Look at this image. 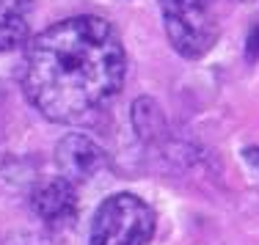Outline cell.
Wrapping results in <instances>:
<instances>
[{"label":"cell","instance_id":"obj_1","mask_svg":"<svg viewBox=\"0 0 259 245\" xmlns=\"http://www.w3.org/2000/svg\"><path fill=\"white\" fill-rule=\"evenodd\" d=\"M124 75L127 55L116 28L85 14L55 22L30 41L22 88L45 119L80 124L119 94Z\"/></svg>","mask_w":259,"mask_h":245},{"label":"cell","instance_id":"obj_2","mask_svg":"<svg viewBox=\"0 0 259 245\" xmlns=\"http://www.w3.org/2000/svg\"><path fill=\"white\" fill-rule=\"evenodd\" d=\"M171 47L188 61L204 58L218 41V0H157Z\"/></svg>","mask_w":259,"mask_h":245},{"label":"cell","instance_id":"obj_3","mask_svg":"<svg viewBox=\"0 0 259 245\" xmlns=\"http://www.w3.org/2000/svg\"><path fill=\"white\" fill-rule=\"evenodd\" d=\"M155 234V212L133 193H116L97 207L89 245H146Z\"/></svg>","mask_w":259,"mask_h":245},{"label":"cell","instance_id":"obj_4","mask_svg":"<svg viewBox=\"0 0 259 245\" xmlns=\"http://www.w3.org/2000/svg\"><path fill=\"white\" fill-rule=\"evenodd\" d=\"M55 163H58L61 176H66L72 185H83L108 165V155L89 135L72 132L55 143Z\"/></svg>","mask_w":259,"mask_h":245},{"label":"cell","instance_id":"obj_5","mask_svg":"<svg viewBox=\"0 0 259 245\" xmlns=\"http://www.w3.org/2000/svg\"><path fill=\"white\" fill-rule=\"evenodd\" d=\"M36 218L50 229H66L77 218V185H72L66 176H50L41 185H36L30 195Z\"/></svg>","mask_w":259,"mask_h":245},{"label":"cell","instance_id":"obj_6","mask_svg":"<svg viewBox=\"0 0 259 245\" xmlns=\"http://www.w3.org/2000/svg\"><path fill=\"white\" fill-rule=\"evenodd\" d=\"M30 0H0V53L25 44L30 30Z\"/></svg>","mask_w":259,"mask_h":245},{"label":"cell","instance_id":"obj_7","mask_svg":"<svg viewBox=\"0 0 259 245\" xmlns=\"http://www.w3.org/2000/svg\"><path fill=\"white\" fill-rule=\"evenodd\" d=\"M245 58H248V61H256V58H259V25H254V28H251V33H248Z\"/></svg>","mask_w":259,"mask_h":245},{"label":"cell","instance_id":"obj_8","mask_svg":"<svg viewBox=\"0 0 259 245\" xmlns=\"http://www.w3.org/2000/svg\"><path fill=\"white\" fill-rule=\"evenodd\" d=\"M243 157H245V163L254 165V168L259 171V146H248V149L243 152Z\"/></svg>","mask_w":259,"mask_h":245}]
</instances>
